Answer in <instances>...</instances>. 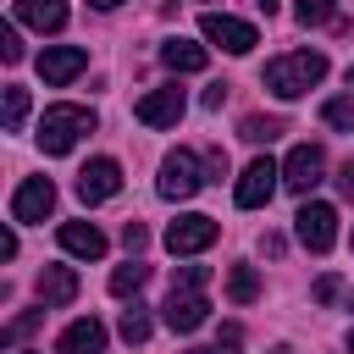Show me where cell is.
Returning <instances> with one entry per match:
<instances>
[{"label":"cell","mask_w":354,"mask_h":354,"mask_svg":"<svg viewBox=\"0 0 354 354\" xmlns=\"http://www.w3.org/2000/svg\"><path fill=\"white\" fill-rule=\"evenodd\" d=\"M321 77H326V55H321V50H288V55L266 61V72H260V83H266L277 100H299V94H310Z\"/></svg>","instance_id":"1"},{"label":"cell","mask_w":354,"mask_h":354,"mask_svg":"<svg viewBox=\"0 0 354 354\" xmlns=\"http://www.w3.org/2000/svg\"><path fill=\"white\" fill-rule=\"evenodd\" d=\"M83 133H94V111L88 105H50L39 116V149L44 155H66Z\"/></svg>","instance_id":"2"},{"label":"cell","mask_w":354,"mask_h":354,"mask_svg":"<svg viewBox=\"0 0 354 354\" xmlns=\"http://www.w3.org/2000/svg\"><path fill=\"white\" fill-rule=\"evenodd\" d=\"M205 183H210V177L199 171V155H194V149H171V155L160 160V183H155V188H160V199H194Z\"/></svg>","instance_id":"3"},{"label":"cell","mask_w":354,"mask_h":354,"mask_svg":"<svg viewBox=\"0 0 354 354\" xmlns=\"http://www.w3.org/2000/svg\"><path fill=\"white\" fill-rule=\"evenodd\" d=\"M293 232H299V243H304L310 254H326V249L337 243V210L321 205V199H304L299 216H293Z\"/></svg>","instance_id":"4"},{"label":"cell","mask_w":354,"mask_h":354,"mask_svg":"<svg viewBox=\"0 0 354 354\" xmlns=\"http://www.w3.org/2000/svg\"><path fill=\"white\" fill-rule=\"evenodd\" d=\"M199 28H205V39H210V44H221L227 55H249V50L260 44L254 22H238V17H227V11H205V17H199Z\"/></svg>","instance_id":"5"},{"label":"cell","mask_w":354,"mask_h":354,"mask_svg":"<svg viewBox=\"0 0 354 354\" xmlns=\"http://www.w3.org/2000/svg\"><path fill=\"white\" fill-rule=\"evenodd\" d=\"M183 111H188L183 83H160V88H149V94L133 105V116H138L144 127H177V122H183Z\"/></svg>","instance_id":"6"},{"label":"cell","mask_w":354,"mask_h":354,"mask_svg":"<svg viewBox=\"0 0 354 354\" xmlns=\"http://www.w3.org/2000/svg\"><path fill=\"white\" fill-rule=\"evenodd\" d=\"M321 171H326L321 144H293L288 160H282V188H288V194H310V188L321 183Z\"/></svg>","instance_id":"7"},{"label":"cell","mask_w":354,"mask_h":354,"mask_svg":"<svg viewBox=\"0 0 354 354\" xmlns=\"http://www.w3.org/2000/svg\"><path fill=\"white\" fill-rule=\"evenodd\" d=\"M277 183H282V166H271V155H260V160H249V166H243V177H238V188H232V199H238L243 210H260V205L277 194Z\"/></svg>","instance_id":"8"},{"label":"cell","mask_w":354,"mask_h":354,"mask_svg":"<svg viewBox=\"0 0 354 354\" xmlns=\"http://www.w3.org/2000/svg\"><path fill=\"white\" fill-rule=\"evenodd\" d=\"M221 238V221L216 216H177L171 227H166V249L171 254H199V249H210Z\"/></svg>","instance_id":"9"},{"label":"cell","mask_w":354,"mask_h":354,"mask_svg":"<svg viewBox=\"0 0 354 354\" xmlns=\"http://www.w3.org/2000/svg\"><path fill=\"white\" fill-rule=\"evenodd\" d=\"M160 315H166L171 332H199L205 315H210V299H205V288H171L166 304H160Z\"/></svg>","instance_id":"10"},{"label":"cell","mask_w":354,"mask_h":354,"mask_svg":"<svg viewBox=\"0 0 354 354\" xmlns=\"http://www.w3.org/2000/svg\"><path fill=\"white\" fill-rule=\"evenodd\" d=\"M50 210H55V183H50V177H22V188L11 194V221L33 227V221H44Z\"/></svg>","instance_id":"11"},{"label":"cell","mask_w":354,"mask_h":354,"mask_svg":"<svg viewBox=\"0 0 354 354\" xmlns=\"http://www.w3.org/2000/svg\"><path fill=\"white\" fill-rule=\"evenodd\" d=\"M116 188H122V166H116L111 155H100V160H88V166L77 171V199H83V205H105Z\"/></svg>","instance_id":"12"},{"label":"cell","mask_w":354,"mask_h":354,"mask_svg":"<svg viewBox=\"0 0 354 354\" xmlns=\"http://www.w3.org/2000/svg\"><path fill=\"white\" fill-rule=\"evenodd\" d=\"M83 66H88V50H83V44H50V50L39 55V77H44L50 88L72 83V77H77Z\"/></svg>","instance_id":"13"},{"label":"cell","mask_w":354,"mask_h":354,"mask_svg":"<svg viewBox=\"0 0 354 354\" xmlns=\"http://www.w3.org/2000/svg\"><path fill=\"white\" fill-rule=\"evenodd\" d=\"M33 288H39V304L61 310V304H72V299H77V271H72V266H44Z\"/></svg>","instance_id":"14"},{"label":"cell","mask_w":354,"mask_h":354,"mask_svg":"<svg viewBox=\"0 0 354 354\" xmlns=\"http://www.w3.org/2000/svg\"><path fill=\"white\" fill-rule=\"evenodd\" d=\"M17 22L39 28V33H61L66 28V0H11Z\"/></svg>","instance_id":"15"},{"label":"cell","mask_w":354,"mask_h":354,"mask_svg":"<svg viewBox=\"0 0 354 354\" xmlns=\"http://www.w3.org/2000/svg\"><path fill=\"white\" fill-rule=\"evenodd\" d=\"M55 354H105V326H100L94 315L72 321V326L55 337Z\"/></svg>","instance_id":"16"},{"label":"cell","mask_w":354,"mask_h":354,"mask_svg":"<svg viewBox=\"0 0 354 354\" xmlns=\"http://www.w3.org/2000/svg\"><path fill=\"white\" fill-rule=\"evenodd\" d=\"M61 249L77 260H100L105 254V232L94 221H61Z\"/></svg>","instance_id":"17"},{"label":"cell","mask_w":354,"mask_h":354,"mask_svg":"<svg viewBox=\"0 0 354 354\" xmlns=\"http://www.w3.org/2000/svg\"><path fill=\"white\" fill-rule=\"evenodd\" d=\"M160 61H166L171 72H205V66H210V50L194 44V39H166V44H160Z\"/></svg>","instance_id":"18"},{"label":"cell","mask_w":354,"mask_h":354,"mask_svg":"<svg viewBox=\"0 0 354 354\" xmlns=\"http://www.w3.org/2000/svg\"><path fill=\"white\" fill-rule=\"evenodd\" d=\"M144 282H149V266H144L138 254H133L127 266H116V271H111V293H116V299H133Z\"/></svg>","instance_id":"19"},{"label":"cell","mask_w":354,"mask_h":354,"mask_svg":"<svg viewBox=\"0 0 354 354\" xmlns=\"http://www.w3.org/2000/svg\"><path fill=\"white\" fill-rule=\"evenodd\" d=\"M227 299H232V304H254V299H260L254 266H232V271H227Z\"/></svg>","instance_id":"20"},{"label":"cell","mask_w":354,"mask_h":354,"mask_svg":"<svg viewBox=\"0 0 354 354\" xmlns=\"http://www.w3.org/2000/svg\"><path fill=\"white\" fill-rule=\"evenodd\" d=\"M116 332H122V343H149V310H144V304H133V310H122V321H116Z\"/></svg>","instance_id":"21"},{"label":"cell","mask_w":354,"mask_h":354,"mask_svg":"<svg viewBox=\"0 0 354 354\" xmlns=\"http://www.w3.org/2000/svg\"><path fill=\"white\" fill-rule=\"evenodd\" d=\"M277 133H288L282 116H243V138H249V144H271Z\"/></svg>","instance_id":"22"},{"label":"cell","mask_w":354,"mask_h":354,"mask_svg":"<svg viewBox=\"0 0 354 354\" xmlns=\"http://www.w3.org/2000/svg\"><path fill=\"white\" fill-rule=\"evenodd\" d=\"M321 122H326V127H337V133H354V100H348V94L326 100V105H321Z\"/></svg>","instance_id":"23"},{"label":"cell","mask_w":354,"mask_h":354,"mask_svg":"<svg viewBox=\"0 0 354 354\" xmlns=\"http://www.w3.org/2000/svg\"><path fill=\"white\" fill-rule=\"evenodd\" d=\"M293 22L299 28H321V22H337V17H332V0H299L293 6Z\"/></svg>","instance_id":"24"},{"label":"cell","mask_w":354,"mask_h":354,"mask_svg":"<svg viewBox=\"0 0 354 354\" xmlns=\"http://www.w3.org/2000/svg\"><path fill=\"white\" fill-rule=\"evenodd\" d=\"M22 116H28V88L6 83V133H17V127H22Z\"/></svg>","instance_id":"25"},{"label":"cell","mask_w":354,"mask_h":354,"mask_svg":"<svg viewBox=\"0 0 354 354\" xmlns=\"http://www.w3.org/2000/svg\"><path fill=\"white\" fill-rule=\"evenodd\" d=\"M44 310H50V304H39V310H22V315H17L11 326H6V343H17V337H28V332H33L39 321H44Z\"/></svg>","instance_id":"26"},{"label":"cell","mask_w":354,"mask_h":354,"mask_svg":"<svg viewBox=\"0 0 354 354\" xmlns=\"http://www.w3.org/2000/svg\"><path fill=\"white\" fill-rule=\"evenodd\" d=\"M0 61H6V66L22 61V39H17V28H0Z\"/></svg>","instance_id":"27"},{"label":"cell","mask_w":354,"mask_h":354,"mask_svg":"<svg viewBox=\"0 0 354 354\" xmlns=\"http://www.w3.org/2000/svg\"><path fill=\"white\" fill-rule=\"evenodd\" d=\"M205 282H210V266H183L171 277V288H205Z\"/></svg>","instance_id":"28"},{"label":"cell","mask_w":354,"mask_h":354,"mask_svg":"<svg viewBox=\"0 0 354 354\" xmlns=\"http://www.w3.org/2000/svg\"><path fill=\"white\" fill-rule=\"evenodd\" d=\"M122 243H127V254H138V249L149 243V232H144V221H127V227H122Z\"/></svg>","instance_id":"29"},{"label":"cell","mask_w":354,"mask_h":354,"mask_svg":"<svg viewBox=\"0 0 354 354\" xmlns=\"http://www.w3.org/2000/svg\"><path fill=\"white\" fill-rule=\"evenodd\" d=\"M337 293H343V282H337V277H321V282H315V304H332Z\"/></svg>","instance_id":"30"},{"label":"cell","mask_w":354,"mask_h":354,"mask_svg":"<svg viewBox=\"0 0 354 354\" xmlns=\"http://www.w3.org/2000/svg\"><path fill=\"white\" fill-rule=\"evenodd\" d=\"M205 171H210V183H221V177H227V155L210 149V155H205Z\"/></svg>","instance_id":"31"},{"label":"cell","mask_w":354,"mask_h":354,"mask_svg":"<svg viewBox=\"0 0 354 354\" xmlns=\"http://www.w3.org/2000/svg\"><path fill=\"white\" fill-rule=\"evenodd\" d=\"M337 194L354 199V160H343V171H337Z\"/></svg>","instance_id":"32"},{"label":"cell","mask_w":354,"mask_h":354,"mask_svg":"<svg viewBox=\"0 0 354 354\" xmlns=\"http://www.w3.org/2000/svg\"><path fill=\"white\" fill-rule=\"evenodd\" d=\"M221 100H227V83H210L205 88V111H221Z\"/></svg>","instance_id":"33"},{"label":"cell","mask_w":354,"mask_h":354,"mask_svg":"<svg viewBox=\"0 0 354 354\" xmlns=\"http://www.w3.org/2000/svg\"><path fill=\"white\" fill-rule=\"evenodd\" d=\"M188 354H238V343H227V337H221V343H210V348H188Z\"/></svg>","instance_id":"34"},{"label":"cell","mask_w":354,"mask_h":354,"mask_svg":"<svg viewBox=\"0 0 354 354\" xmlns=\"http://www.w3.org/2000/svg\"><path fill=\"white\" fill-rule=\"evenodd\" d=\"M88 6H100V11H111V6H122V0H88Z\"/></svg>","instance_id":"35"},{"label":"cell","mask_w":354,"mask_h":354,"mask_svg":"<svg viewBox=\"0 0 354 354\" xmlns=\"http://www.w3.org/2000/svg\"><path fill=\"white\" fill-rule=\"evenodd\" d=\"M271 354H293V348H288V343H277V348H271Z\"/></svg>","instance_id":"36"},{"label":"cell","mask_w":354,"mask_h":354,"mask_svg":"<svg viewBox=\"0 0 354 354\" xmlns=\"http://www.w3.org/2000/svg\"><path fill=\"white\" fill-rule=\"evenodd\" d=\"M260 6H266V17H271V11H277V0H260Z\"/></svg>","instance_id":"37"},{"label":"cell","mask_w":354,"mask_h":354,"mask_svg":"<svg viewBox=\"0 0 354 354\" xmlns=\"http://www.w3.org/2000/svg\"><path fill=\"white\" fill-rule=\"evenodd\" d=\"M348 88H354V66H348Z\"/></svg>","instance_id":"38"},{"label":"cell","mask_w":354,"mask_h":354,"mask_svg":"<svg viewBox=\"0 0 354 354\" xmlns=\"http://www.w3.org/2000/svg\"><path fill=\"white\" fill-rule=\"evenodd\" d=\"M348 354H354V332H348Z\"/></svg>","instance_id":"39"}]
</instances>
